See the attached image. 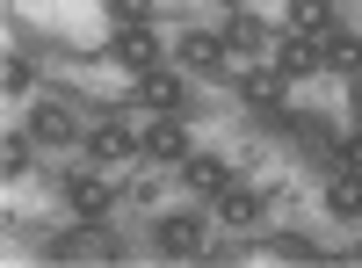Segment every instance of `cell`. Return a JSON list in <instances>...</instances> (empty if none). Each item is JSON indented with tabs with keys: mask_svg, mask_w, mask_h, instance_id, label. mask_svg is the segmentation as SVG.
I'll list each match as a JSON object with an SVG mask.
<instances>
[{
	"mask_svg": "<svg viewBox=\"0 0 362 268\" xmlns=\"http://www.w3.org/2000/svg\"><path fill=\"white\" fill-rule=\"evenodd\" d=\"M348 116H355V124H362V73L348 80Z\"/></svg>",
	"mask_w": 362,
	"mask_h": 268,
	"instance_id": "obj_26",
	"label": "cell"
},
{
	"mask_svg": "<svg viewBox=\"0 0 362 268\" xmlns=\"http://www.w3.org/2000/svg\"><path fill=\"white\" fill-rule=\"evenodd\" d=\"M102 58L116 73H153L160 66V37H153V22H124V29H109V44H102Z\"/></svg>",
	"mask_w": 362,
	"mask_h": 268,
	"instance_id": "obj_4",
	"label": "cell"
},
{
	"mask_svg": "<svg viewBox=\"0 0 362 268\" xmlns=\"http://www.w3.org/2000/svg\"><path fill=\"white\" fill-rule=\"evenodd\" d=\"M355 254H362V240H355Z\"/></svg>",
	"mask_w": 362,
	"mask_h": 268,
	"instance_id": "obj_28",
	"label": "cell"
},
{
	"mask_svg": "<svg viewBox=\"0 0 362 268\" xmlns=\"http://www.w3.org/2000/svg\"><path fill=\"white\" fill-rule=\"evenodd\" d=\"M174 58H181V73H189V80H210V73L232 66L218 29H181V37H174Z\"/></svg>",
	"mask_w": 362,
	"mask_h": 268,
	"instance_id": "obj_9",
	"label": "cell"
},
{
	"mask_svg": "<svg viewBox=\"0 0 362 268\" xmlns=\"http://www.w3.org/2000/svg\"><path fill=\"white\" fill-rule=\"evenodd\" d=\"M116 182H124V196L138 203V211H145V203H160V182H153V174H138V182H131V174H116Z\"/></svg>",
	"mask_w": 362,
	"mask_h": 268,
	"instance_id": "obj_23",
	"label": "cell"
},
{
	"mask_svg": "<svg viewBox=\"0 0 362 268\" xmlns=\"http://www.w3.org/2000/svg\"><path fill=\"white\" fill-rule=\"evenodd\" d=\"M22 131H29V138H37V145H44V153H73V145L87 138V131H80V116H73L66 102H58V95H44L37 109H29V116H22Z\"/></svg>",
	"mask_w": 362,
	"mask_h": 268,
	"instance_id": "obj_6",
	"label": "cell"
},
{
	"mask_svg": "<svg viewBox=\"0 0 362 268\" xmlns=\"http://www.w3.org/2000/svg\"><path fill=\"white\" fill-rule=\"evenodd\" d=\"M283 22L297 29V37H334V29H341V8H334V0H290Z\"/></svg>",
	"mask_w": 362,
	"mask_h": 268,
	"instance_id": "obj_15",
	"label": "cell"
},
{
	"mask_svg": "<svg viewBox=\"0 0 362 268\" xmlns=\"http://www.w3.org/2000/svg\"><path fill=\"white\" fill-rule=\"evenodd\" d=\"M196 145H189V109H167V116H145L138 124V160L153 167H181Z\"/></svg>",
	"mask_w": 362,
	"mask_h": 268,
	"instance_id": "obj_2",
	"label": "cell"
},
{
	"mask_svg": "<svg viewBox=\"0 0 362 268\" xmlns=\"http://www.w3.org/2000/svg\"><path fill=\"white\" fill-rule=\"evenodd\" d=\"M102 15H109V29H124V22H153V0H102Z\"/></svg>",
	"mask_w": 362,
	"mask_h": 268,
	"instance_id": "obj_21",
	"label": "cell"
},
{
	"mask_svg": "<svg viewBox=\"0 0 362 268\" xmlns=\"http://www.w3.org/2000/svg\"><path fill=\"white\" fill-rule=\"evenodd\" d=\"M283 138L297 145V153H312L319 167H334V124H326V116H297V109H283Z\"/></svg>",
	"mask_w": 362,
	"mask_h": 268,
	"instance_id": "obj_13",
	"label": "cell"
},
{
	"mask_svg": "<svg viewBox=\"0 0 362 268\" xmlns=\"http://www.w3.org/2000/svg\"><path fill=\"white\" fill-rule=\"evenodd\" d=\"M58 196H66V211H73V218H87V225H102V218L116 211V196H124V182H116L109 167H95V160H80V167H66V174H58Z\"/></svg>",
	"mask_w": 362,
	"mask_h": 268,
	"instance_id": "obj_1",
	"label": "cell"
},
{
	"mask_svg": "<svg viewBox=\"0 0 362 268\" xmlns=\"http://www.w3.org/2000/svg\"><path fill=\"white\" fill-rule=\"evenodd\" d=\"M95 261H124V240H116V232H109V218L95 225Z\"/></svg>",
	"mask_w": 362,
	"mask_h": 268,
	"instance_id": "obj_24",
	"label": "cell"
},
{
	"mask_svg": "<svg viewBox=\"0 0 362 268\" xmlns=\"http://www.w3.org/2000/svg\"><path fill=\"white\" fill-rule=\"evenodd\" d=\"M203 247H210L203 211H167V218L153 225V254H160V261H203Z\"/></svg>",
	"mask_w": 362,
	"mask_h": 268,
	"instance_id": "obj_3",
	"label": "cell"
},
{
	"mask_svg": "<svg viewBox=\"0 0 362 268\" xmlns=\"http://www.w3.org/2000/svg\"><path fill=\"white\" fill-rule=\"evenodd\" d=\"M261 218H268V189H254L247 174H239V182L218 196V225H225V232H254Z\"/></svg>",
	"mask_w": 362,
	"mask_h": 268,
	"instance_id": "obj_12",
	"label": "cell"
},
{
	"mask_svg": "<svg viewBox=\"0 0 362 268\" xmlns=\"http://www.w3.org/2000/svg\"><path fill=\"white\" fill-rule=\"evenodd\" d=\"M37 153H44V145L29 131H8V138H0V174H8V182H29V174H37Z\"/></svg>",
	"mask_w": 362,
	"mask_h": 268,
	"instance_id": "obj_17",
	"label": "cell"
},
{
	"mask_svg": "<svg viewBox=\"0 0 362 268\" xmlns=\"http://www.w3.org/2000/svg\"><path fill=\"white\" fill-rule=\"evenodd\" d=\"M239 102H247L261 124H283V109H290V80L268 66V58H261V66H239Z\"/></svg>",
	"mask_w": 362,
	"mask_h": 268,
	"instance_id": "obj_5",
	"label": "cell"
},
{
	"mask_svg": "<svg viewBox=\"0 0 362 268\" xmlns=\"http://www.w3.org/2000/svg\"><path fill=\"white\" fill-rule=\"evenodd\" d=\"M174 174L189 182V196H210V203H218V196H225V189L239 182V167H232L225 153H189V160H181Z\"/></svg>",
	"mask_w": 362,
	"mask_h": 268,
	"instance_id": "obj_11",
	"label": "cell"
},
{
	"mask_svg": "<svg viewBox=\"0 0 362 268\" xmlns=\"http://www.w3.org/2000/svg\"><path fill=\"white\" fill-rule=\"evenodd\" d=\"M29 87H37V66L8 44V58H0V95H29Z\"/></svg>",
	"mask_w": 362,
	"mask_h": 268,
	"instance_id": "obj_19",
	"label": "cell"
},
{
	"mask_svg": "<svg viewBox=\"0 0 362 268\" xmlns=\"http://www.w3.org/2000/svg\"><path fill=\"white\" fill-rule=\"evenodd\" d=\"M334 167H348V174H362V124L348 131V138H334ZM326 167V174H334Z\"/></svg>",
	"mask_w": 362,
	"mask_h": 268,
	"instance_id": "obj_22",
	"label": "cell"
},
{
	"mask_svg": "<svg viewBox=\"0 0 362 268\" xmlns=\"http://www.w3.org/2000/svg\"><path fill=\"white\" fill-rule=\"evenodd\" d=\"M131 95H138L145 116H167V109H189V80H181L174 66H153V73L131 80Z\"/></svg>",
	"mask_w": 362,
	"mask_h": 268,
	"instance_id": "obj_10",
	"label": "cell"
},
{
	"mask_svg": "<svg viewBox=\"0 0 362 268\" xmlns=\"http://www.w3.org/2000/svg\"><path fill=\"white\" fill-rule=\"evenodd\" d=\"M203 261H247V240H210Z\"/></svg>",
	"mask_w": 362,
	"mask_h": 268,
	"instance_id": "obj_25",
	"label": "cell"
},
{
	"mask_svg": "<svg viewBox=\"0 0 362 268\" xmlns=\"http://www.w3.org/2000/svg\"><path fill=\"white\" fill-rule=\"evenodd\" d=\"M326 218L334 225H362V174H348V167L326 174Z\"/></svg>",
	"mask_w": 362,
	"mask_h": 268,
	"instance_id": "obj_14",
	"label": "cell"
},
{
	"mask_svg": "<svg viewBox=\"0 0 362 268\" xmlns=\"http://www.w3.org/2000/svg\"><path fill=\"white\" fill-rule=\"evenodd\" d=\"M326 73H341V80L362 73V37L355 29H334V37H326Z\"/></svg>",
	"mask_w": 362,
	"mask_h": 268,
	"instance_id": "obj_18",
	"label": "cell"
},
{
	"mask_svg": "<svg viewBox=\"0 0 362 268\" xmlns=\"http://www.w3.org/2000/svg\"><path fill=\"white\" fill-rule=\"evenodd\" d=\"M37 254H44V261H87V254H95V225H87V218H80L73 232H51V225H44Z\"/></svg>",
	"mask_w": 362,
	"mask_h": 268,
	"instance_id": "obj_16",
	"label": "cell"
},
{
	"mask_svg": "<svg viewBox=\"0 0 362 268\" xmlns=\"http://www.w3.org/2000/svg\"><path fill=\"white\" fill-rule=\"evenodd\" d=\"M268 66H276L290 87H297V80H319V73H326V37H297V29H283L276 51H268Z\"/></svg>",
	"mask_w": 362,
	"mask_h": 268,
	"instance_id": "obj_8",
	"label": "cell"
},
{
	"mask_svg": "<svg viewBox=\"0 0 362 268\" xmlns=\"http://www.w3.org/2000/svg\"><path fill=\"white\" fill-rule=\"evenodd\" d=\"M225 8H254V0H225Z\"/></svg>",
	"mask_w": 362,
	"mask_h": 268,
	"instance_id": "obj_27",
	"label": "cell"
},
{
	"mask_svg": "<svg viewBox=\"0 0 362 268\" xmlns=\"http://www.w3.org/2000/svg\"><path fill=\"white\" fill-rule=\"evenodd\" d=\"M218 37H225V58H232V66H261V58L276 51V37H268V22H261L254 8H225V29H218Z\"/></svg>",
	"mask_w": 362,
	"mask_h": 268,
	"instance_id": "obj_7",
	"label": "cell"
},
{
	"mask_svg": "<svg viewBox=\"0 0 362 268\" xmlns=\"http://www.w3.org/2000/svg\"><path fill=\"white\" fill-rule=\"evenodd\" d=\"M268 254H276V261H319V240H312V232H276Z\"/></svg>",
	"mask_w": 362,
	"mask_h": 268,
	"instance_id": "obj_20",
	"label": "cell"
}]
</instances>
